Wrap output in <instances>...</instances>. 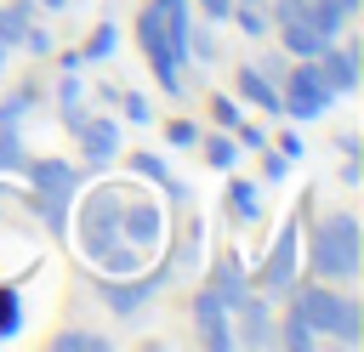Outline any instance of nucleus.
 Returning <instances> with one entry per match:
<instances>
[{
  "label": "nucleus",
  "mask_w": 364,
  "mask_h": 352,
  "mask_svg": "<svg viewBox=\"0 0 364 352\" xmlns=\"http://www.w3.org/2000/svg\"><path fill=\"white\" fill-rule=\"evenodd\" d=\"M284 301L307 318V329H313V335H330L336 346H358V341H364V307H358L347 290L318 284V278H296Z\"/></svg>",
  "instance_id": "nucleus-1"
},
{
  "label": "nucleus",
  "mask_w": 364,
  "mask_h": 352,
  "mask_svg": "<svg viewBox=\"0 0 364 352\" xmlns=\"http://www.w3.org/2000/svg\"><path fill=\"white\" fill-rule=\"evenodd\" d=\"M307 261H313V273H318L324 284L358 278V267H364V227H358V216H353V210H330V216L307 233Z\"/></svg>",
  "instance_id": "nucleus-2"
},
{
  "label": "nucleus",
  "mask_w": 364,
  "mask_h": 352,
  "mask_svg": "<svg viewBox=\"0 0 364 352\" xmlns=\"http://www.w3.org/2000/svg\"><path fill=\"white\" fill-rule=\"evenodd\" d=\"M119 210H125V187H119V182H97V187H85V193H74V204H68V233H74V244H80L85 261H97V255L119 238Z\"/></svg>",
  "instance_id": "nucleus-3"
},
{
  "label": "nucleus",
  "mask_w": 364,
  "mask_h": 352,
  "mask_svg": "<svg viewBox=\"0 0 364 352\" xmlns=\"http://www.w3.org/2000/svg\"><path fill=\"white\" fill-rule=\"evenodd\" d=\"M28 182H34V210L46 221V233H68V204L80 193V165L68 159H28Z\"/></svg>",
  "instance_id": "nucleus-4"
},
{
  "label": "nucleus",
  "mask_w": 364,
  "mask_h": 352,
  "mask_svg": "<svg viewBox=\"0 0 364 352\" xmlns=\"http://www.w3.org/2000/svg\"><path fill=\"white\" fill-rule=\"evenodd\" d=\"M136 45H142V57H148V68H154L159 91H165V97H182V57H176L171 28H165V11H159L154 0L136 11Z\"/></svg>",
  "instance_id": "nucleus-5"
},
{
  "label": "nucleus",
  "mask_w": 364,
  "mask_h": 352,
  "mask_svg": "<svg viewBox=\"0 0 364 352\" xmlns=\"http://www.w3.org/2000/svg\"><path fill=\"white\" fill-rule=\"evenodd\" d=\"M296 278H301V221L290 216V221H284V227L273 233V244H267V255H262V267L250 273V284H256L262 295H273V301H284Z\"/></svg>",
  "instance_id": "nucleus-6"
},
{
  "label": "nucleus",
  "mask_w": 364,
  "mask_h": 352,
  "mask_svg": "<svg viewBox=\"0 0 364 352\" xmlns=\"http://www.w3.org/2000/svg\"><path fill=\"white\" fill-rule=\"evenodd\" d=\"M165 278H171V267H142V273H125V278L102 273V278H91V290L102 295V307H108L114 318H136V312L165 290Z\"/></svg>",
  "instance_id": "nucleus-7"
},
{
  "label": "nucleus",
  "mask_w": 364,
  "mask_h": 352,
  "mask_svg": "<svg viewBox=\"0 0 364 352\" xmlns=\"http://www.w3.org/2000/svg\"><path fill=\"white\" fill-rule=\"evenodd\" d=\"M279 97H284V119H318L336 102V91L324 85V74H318L313 57L307 62H290V74L279 79Z\"/></svg>",
  "instance_id": "nucleus-8"
},
{
  "label": "nucleus",
  "mask_w": 364,
  "mask_h": 352,
  "mask_svg": "<svg viewBox=\"0 0 364 352\" xmlns=\"http://www.w3.org/2000/svg\"><path fill=\"white\" fill-rule=\"evenodd\" d=\"M119 238H131L142 255H154L165 244V210L154 193H125V210H119Z\"/></svg>",
  "instance_id": "nucleus-9"
},
{
  "label": "nucleus",
  "mask_w": 364,
  "mask_h": 352,
  "mask_svg": "<svg viewBox=\"0 0 364 352\" xmlns=\"http://www.w3.org/2000/svg\"><path fill=\"white\" fill-rule=\"evenodd\" d=\"M228 318H233V346H273V329H279V318H273V295L245 290V295L228 307Z\"/></svg>",
  "instance_id": "nucleus-10"
},
{
  "label": "nucleus",
  "mask_w": 364,
  "mask_h": 352,
  "mask_svg": "<svg viewBox=\"0 0 364 352\" xmlns=\"http://www.w3.org/2000/svg\"><path fill=\"white\" fill-rule=\"evenodd\" d=\"M193 324H199V341H205L210 352H228V346H233V318H228V301H222L210 284H199V290H193Z\"/></svg>",
  "instance_id": "nucleus-11"
},
{
  "label": "nucleus",
  "mask_w": 364,
  "mask_h": 352,
  "mask_svg": "<svg viewBox=\"0 0 364 352\" xmlns=\"http://www.w3.org/2000/svg\"><path fill=\"white\" fill-rule=\"evenodd\" d=\"M313 62H318V74H324V85H330L336 97H353V91H358V40H341V34H336Z\"/></svg>",
  "instance_id": "nucleus-12"
},
{
  "label": "nucleus",
  "mask_w": 364,
  "mask_h": 352,
  "mask_svg": "<svg viewBox=\"0 0 364 352\" xmlns=\"http://www.w3.org/2000/svg\"><path fill=\"white\" fill-rule=\"evenodd\" d=\"M80 136V153H85V165H91V176H102L114 159H119V119H108V114H85V125L74 131Z\"/></svg>",
  "instance_id": "nucleus-13"
},
{
  "label": "nucleus",
  "mask_w": 364,
  "mask_h": 352,
  "mask_svg": "<svg viewBox=\"0 0 364 352\" xmlns=\"http://www.w3.org/2000/svg\"><path fill=\"white\" fill-rule=\"evenodd\" d=\"M233 97H245L250 108H262V114L284 119V97H279V85H273L256 62H239V68H233Z\"/></svg>",
  "instance_id": "nucleus-14"
},
{
  "label": "nucleus",
  "mask_w": 364,
  "mask_h": 352,
  "mask_svg": "<svg viewBox=\"0 0 364 352\" xmlns=\"http://www.w3.org/2000/svg\"><path fill=\"white\" fill-rule=\"evenodd\" d=\"M205 284H210V290H216V295H222L228 307H233V301H239L245 290H256V284H250V267H245V261H239L233 250L210 261V278H205Z\"/></svg>",
  "instance_id": "nucleus-15"
},
{
  "label": "nucleus",
  "mask_w": 364,
  "mask_h": 352,
  "mask_svg": "<svg viewBox=\"0 0 364 352\" xmlns=\"http://www.w3.org/2000/svg\"><path fill=\"white\" fill-rule=\"evenodd\" d=\"M85 79H80V68H63V79H57V119L68 125V131H80L85 125Z\"/></svg>",
  "instance_id": "nucleus-16"
},
{
  "label": "nucleus",
  "mask_w": 364,
  "mask_h": 352,
  "mask_svg": "<svg viewBox=\"0 0 364 352\" xmlns=\"http://www.w3.org/2000/svg\"><path fill=\"white\" fill-rule=\"evenodd\" d=\"M273 28H279V45H284L296 62H307V57H318V51L330 45V40H324V34H318L307 17H296V23H273Z\"/></svg>",
  "instance_id": "nucleus-17"
},
{
  "label": "nucleus",
  "mask_w": 364,
  "mask_h": 352,
  "mask_svg": "<svg viewBox=\"0 0 364 352\" xmlns=\"http://www.w3.org/2000/svg\"><path fill=\"white\" fill-rule=\"evenodd\" d=\"M273 346H284V352H307V346H318V335L307 329V318H301L296 307H284V318H279V329H273Z\"/></svg>",
  "instance_id": "nucleus-18"
},
{
  "label": "nucleus",
  "mask_w": 364,
  "mask_h": 352,
  "mask_svg": "<svg viewBox=\"0 0 364 352\" xmlns=\"http://www.w3.org/2000/svg\"><path fill=\"white\" fill-rule=\"evenodd\" d=\"M199 142H205V165H210V170H233L239 153H245V148L233 142V131H222V125H216L210 136H199Z\"/></svg>",
  "instance_id": "nucleus-19"
},
{
  "label": "nucleus",
  "mask_w": 364,
  "mask_h": 352,
  "mask_svg": "<svg viewBox=\"0 0 364 352\" xmlns=\"http://www.w3.org/2000/svg\"><path fill=\"white\" fill-rule=\"evenodd\" d=\"M301 17H307V23H313V28L324 34V40L347 34V23H353V17H347V11L336 6V0H307V11H301Z\"/></svg>",
  "instance_id": "nucleus-20"
},
{
  "label": "nucleus",
  "mask_w": 364,
  "mask_h": 352,
  "mask_svg": "<svg viewBox=\"0 0 364 352\" xmlns=\"http://www.w3.org/2000/svg\"><path fill=\"white\" fill-rule=\"evenodd\" d=\"M34 17H40V11H34V0H6V6H0V40L17 51V40H23V28H28Z\"/></svg>",
  "instance_id": "nucleus-21"
},
{
  "label": "nucleus",
  "mask_w": 364,
  "mask_h": 352,
  "mask_svg": "<svg viewBox=\"0 0 364 352\" xmlns=\"http://www.w3.org/2000/svg\"><path fill=\"white\" fill-rule=\"evenodd\" d=\"M51 352H108V335L102 329H57Z\"/></svg>",
  "instance_id": "nucleus-22"
},
{
  "label": "nucleus",
  "mask_w": 364,
  "mask_h": 352,
  "mask_svg": "<svg viewBox=\"0 0 364 352\" xmlns=\"http://www.w3.org/2000/svg\"><path fill=\"white\" fill-rule=\"evenodd\" d=\"M0 170L6 176H23L28 170V148H23V131L17 125H0Z\"/></svg>",
  "instance_id": "nucleus-23"
},
{
  "label": "nucleus",
  "mask_w": 364,
  "mask_h": 352,
  "mask_svg": "<svg viewBox=\"0 0 364 352\" xmlns=\"http://www.w3.org/2000/svg\"><path fill=\"white\" fill-rule=\"evenodd\" d=\"M114 51H119V23H97V28L85 34V51H80V57H85V62H108Z\"/></svg>",
  "instance_id": "nucleus-24"
},
{
  "label": "nucleus",
  "mask_w": 364,
  "mask_h": 352,
  "mask_svg": "<svg viewBox=\"0 0 364 352\" xmlns=\"http://www.w3.org/2000/svg\"><path fill=\"white\" fill-rule=\"evenodd\" d=\"M228 210H233L239 221H256V216H262V199H256V182H245V176H233V182H228Z\"/></svg>",
  "instance_id": "nucleus-25"
},
{
  "label": "nucleus",
  "mask_w": 364,
  "mask_h": 352,
  "mask_svg": "<svg viewBox=\"0 0 364 352\" xmlns=\"http://www.w3.org/2000/svg\"><path fill=\"white\" fill-rule=\"evenodd\" d=\"M34 108H40V85H17V91L0 102V125H23Z\"/></svg>",
  "instance_id": "nucleus-26"
},
{
  "label": "nucleus",
  "mask_w": 364,
  "mask_h": 352,
  "mask_svg": "<svg viewBox=\"0 0 364 352\" xmlns=\"http://www.w3.org/2000/svg\"><path fill=\"white\" fill-rule=\"evenodd\" d=\"M17 45H23L28 57H51V51H57V40H51V28H40V17L23 28V40H17Z\"/></svg>",
  "instance_id": "nucleus-27"
},
{
  "label": "nucleus",
  "mask_w": 364,
  "mask_h": 352,
  "mask_svg": "<svg viewBox=\"0 0 364 352\" xmlns=\"http://www.w3.org/2000/svg\"><path fill=\"white\" fill-rule=\"evenodd\" d=\"M131 170H136V176H148V182H159V187L171 182V165H165V153H131Z\"/></svg>",
  "instance_id": "nucleus-28"
},
{
  "label": "nucleus",
  "mask_w": 364,
  "mask_h": 352,
  "mask_svg": "<svg viewBox=\"0 0 364 352\" xmlns=\"http://www.w3.org/2000/svg\"><path fill=\"white\" fill-rule=\"evenodd\" d=\"M114 97H119V114H125L131 125H148V119H154V108H148L142 91H114Z\"/></svg>",
  "instance_id": "nucleus-29"
},
{
  "label": "nucleus",
  "mask_w": 364,
  "mask_h": 352,
  "mask_svg": "<svg viewBox=\"0 0 364 352\" xmlns=\"http://www.w3.org/2000/svg\"><path fill=\"white\" fill-rule=\"evenodd\" d=\"M210 119H216V125H222V131H233V125H239V119H245V108H239V102H233V97H228V91H216V97H210Z\"/></svg>",
  "instance_id": "nucleus-30"
},
{
  "label": "nucleus",
  "mask_w": 364,
  "mask_h": 352,
  "mask_svg": "<svg viewBox=\"0 0 364 352\" xmlns=\"http://www.w3.org/2000/svg\"><path fill=\"white\" fill-rule=\"evenodd\" d=\"M290 62H296V57H290V51H284V45H279V51H262V57H256V68H262V74H267V79H273V85H279V79H284V74H290Z\"/></svg>",
  "instance_id": "nucleus-31"
},
{
  "label": "nucleus",
  "mask_w": 364,
  "mask_h": 352,
  "mask_svg": "<svg viewBox=\"0 0 364 352\" xmlns=\"http://www.w3.org/2000/svg\"><path fill=\"white\" fill-rule=\"evenodd\" d=\"M165 142H171V148H199V125H193V119H171V125H165Z\"/></svg>",
  "instance_id": "nucleus-32"
},
{
  "label": "nucleus",
  "mask_w": 364,
  "mask_h": 352,
  "mask_svg": "<svg viewBox=\"0 0 364 352\" xmlns=\"http://www.w3.org/2000/svg\"><path fill=\"white\" fill-rule=\"evenodd\" d=\"M262 176H267V182H284V176H290V159H284L279 148H262Z\"/></svg>",
  "instance_id": "nucleus-33"
},
{
  "label": "nucleus",
  "mask_w": 364,
  "mask_h": 352,
  "mask_svg": "<svg viewBox=\"0 0 364 352\" xmlns=\"http://www.w3.org/2000/svg\"><path fill=\"white\" fill-rule=\"evenodd\" d=\"M273 142H279V153H284V159H290V165H296V159H301V153H307V142H301V136H296V131H279V136H273Z\"/></svg>",
  "instance_id": "nucleus-34"
},
{
  "label": "nucleus",
  "mask_w": 364,
  "mask_h": 352,
  "mask_svg": "<svg viewBox=\"0 0 364 352\" xmlns=\"http://www.w3.org/2000/svg\"><path fill=\"white\" fill-rule=\"evenodd\" d=\"M193 6H199L210 23H228V0H193Z\"/></svg>",
  "instance_id": "nucleus-35"
},
{
  "label": "nucleus",
  "mask_w": 364,
  "mask_h": 352,
  "mask_svg": "<svg viewBox=\"0 0 364 352\" xmlns=\"http://www.w3.org/2000/svg\"><path fill=\"white\" fill-rule=\"evenodd\" d=\"M74 0H34V11H68Z\"/></svg>",
  "instance_id": "nucleus-36"
},
{
  "label": "nucleus",
  "mask_w": 364,
  "mask_h": 352,
  "mask_svg": "<svg viewBox=\"0 0 364 352\" xmlns=\"http://www.w3.org/2000/svg\"><path fill=\"white\" fill-rule=\"evenodd\" d=\"M6 62H11V45H6V40H0V68H6Z\"/></svg>",
  "instance_id": "nucleus-37"
}]
</instances>
